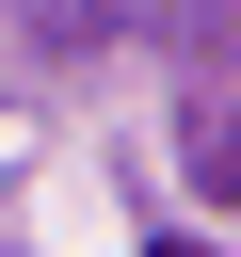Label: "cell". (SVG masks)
I'll return each mask as SVG.
<instances>
[{
	"label": "cell",
	"instance_id": "obj_1",
	"mask_svg": "<svg viewBox=\"0 0 241 257\" xmlns=\"http://www.w3.org/2000/svg\"><path fill=\"white\" fill-rule=\"evenodd\" d=\"M177 257H193V241H177Z\"/></svg>",
	"mask_w": 241,
	"mask_h": 257
}]
</instances>
